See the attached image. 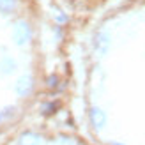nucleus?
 <instances>
[{"label": "nucleus", "instance_id": "obj_4", "mask_svg": "<svg viewBox=\"0 0 145 145\" xmlns=\"http://www.w3.org/2000/svg\"><path fill=\"white\" fill-rule=\"evenodd\" d=\"M18 145H39V136L34 135V133H25L20 138Z\"/></svg>", "mask_w": 145, "mask_h": 145}, {"label": "nucleus", "instance_id": "obj_11", "mask_svg": "<svg viewBox=\"0 0 145 145\" xmlns=\"http://www.w3.org/2000/svg\"><path fill=\"white\" fill-rule=\"evenodd\" d=\"M113 145H120V143H113Z\"/></svg>", "mask_w": 145, "mask_h": 145}, {"label": "nucleus", "instance_id": "obj_5", "mask_svg": "<svg viewBox=\"0 0 145 145\" xmlns=\"http://www.w3.org/2000/svg\"><path fill=\"white\" fill-rule=\"evenodd\" d=\"M16 9V0H0V11L4 14H9Z\"/></svg>", "mask_w": 145, "mask_h": 145}, {"label": "nucleus", "instance_id": "obj_1", "mask_svg": "<svg viewBox=\"0 0 145 145\" xmlns=\"http://www.w3.org/2000/svg\"><path fill=\"white\" fill-rule=\"evenodd\" d=\"M14 41H16V44H27L28 41H30V27H28L25 21H20L16 23L14 27Z\"/></svg>", "mask_w": 145, "mask_h": 145}, {"label": "nucleus", "instance_id": "obj_7", "mask_svg": "<svg viewBox=\"0 0 145 145\" xmlns=\"http://www.w3.org/2000/svg\"><path fill=\"white\" fill-rule=\"evenodd\" d=\"M97 46L105 52L106 46H108V35H105V34H103V35H99V39H97Z\"/></svg>", "mask_w": 145, "mask_h": 145}, {"label": "nucleus", "instance_id": "obj_3", "mask_svg": "<svg viewBox=\"0 0 145 145\" xmlns=\"http://www.w3.org/2000/svg\"><path fill=\"white\" fill-rule=\"evenodd\" d=\"M32 78L30 76H23L18 80V85H16V92L20 94V96H27L28 92L32 90Z\"/></svg>", "mask_w": 145, "mask_h": 145}, {"label": "nucleus", "instance_id": "obj_10", "mask_svg": "<svg viewBox=\"0 0 145 145\" xmlns=\"http://www.w3.org/2000/svg\"><path fill=\"white\" fill-rule=\"evenodd\" d=\"M2 119H4V115H0V122H2Z\"/></svg>", "mask_w": 145, "mask_h": 145}, {"label": "nucleus", "instance_id": "obj_6", "mask_svg": "<svg viewBox=\"0 0 145 145\" xmlns=\"http://www.w3.org/2000/svg\"><path fill=\"white\" fill-rule=\"evenodd\" d=\"M14 69H16V62H14L12 59H9V57H7V59L2 60V71H4V72H12Z\"/></svg>", "mask_w": 145, "mask_h": 145}, {"label": "nucleus", "instance_id": "obj_8", "mask_svg": "<svg viewBox=\"0 0 145 145\" xmlns=\"http://www.w3.org/2000/svg\"><path fill=\"white\" fill-rule=\"evenodd\" d=\"M57 108V105H46L44 106V115H50V113H53V110Z\"/></svg>", "mask_w": 145, "mask_h": 145}, {"label": "nucleus", "instance_id": "obj_2", "mask_svg": "<svg viewBox=\"0 0 145 145\" xmlns=\"http://www.w3.org/2000/svg\"><path fill=\"white\" fill-rule=\"evenodd\" d=\"M90 120H92V126L101 129L105 124H106V115L103 110H99V108H92L90 110Z\"/></svg>", "mask_w": 145, "mask_h": 145}, {"label": "nucleus", "instance_id": "obj_9", "mask_svg": "<svg viewBox=\"0 0 145 145\" xmlns=\"http://www.w3.org/2000/svg\"><path fill=\"white\" fill-rule=\"evenodd\" d=\"M48 85H50V87H55V85H57V76H50V78H48Z\"/></svg>", "mask_w": 145, "mask_h": 145}]
</instances>
